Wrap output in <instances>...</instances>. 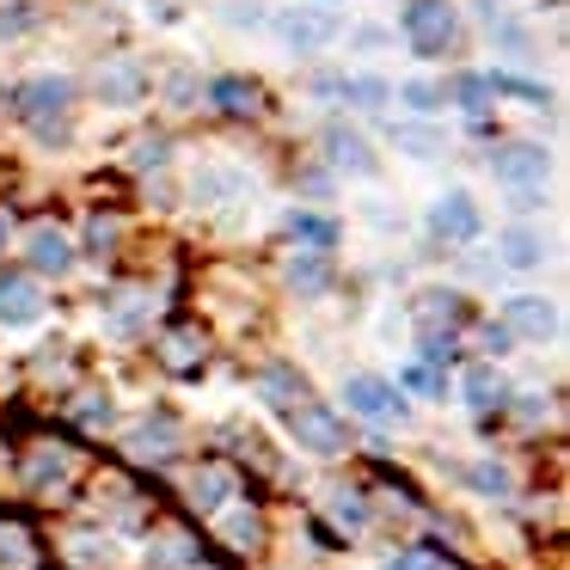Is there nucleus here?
<instances>
[{
  "mask_svg": "<svg viewBox=\"0 0 570 570\" xmlns=\"http://www.w3.org/2000/svg\"><path fill=\"white\" fill-rule=\"evenodd\" d=\"M417 362H430V368H448V362H454V332H423Z\"/></svg>",
  "mask_w": 570,
  "mask_h": 570,
  "instance_id": "nucleus-31",
  "label": "nucleus"
},
{
  "mask_svg": "<svg viewBox=\"0 0 570 570\" xmlns=\"http://www.w3.org/2000/svg\"><path fill=\"white\" fill-rule=\"evenodd\" d=\"M460 399H466L472 417H491V411H503V405H509V381L491 368V362H472L466 381H460Z\"/></svg>",
  "mask_w": 570,
  "mask_h": 570,
  "instance_id": "nucleus-11",
  "label": "nucleus"
},
{
  "mask_svg": "<svg viewBox=\"0 0 570 570\" xmlns=\"http://www.w3.org/2000/svg\"><path fill=\"white\" fill-rule=\"evenodd\" d=\"M325 283H332V264H325V258H313V252H307V258H295V264H288V288H301V295H320Z\"/></svg>",
  "mask_w": 570,
  "mask_h": 570,
  "instance_id": "nucleus-23",
  "label": "nucleus"
},
{
  "mask_svg": "<svg viewBox=\"0 0 570 570\" xmlns=\"http://www.w3.org/2000/svg\"><path fill=\"white\" fill-rule=\"evenodd\" d=\"M75 417L87 423V430H105V423H111V399H80Z\"/></svg>",
  "mask_w": 570,
  "mask_h": 570,
  "instance_id": "nucleus-36",
  "label": "nucleus"
},
{
  "mask_svg": "<svg viewBox=\"0 0 570 570\" xmlns=\"http://www.w3.org/2000/svg\"><path fill=\"white\" fill-rule=\"evenodd\" d=\"M540 190H509V209H515V215H528V209H540Z\"/></svg>",
  "mask_w": 570,
  "mask_h": 570,
  "instance_id": "nucleus-42",
  "label": "nucleus"
},
{
  "mask_svg": "<svg viewBox=\"0 0 570 570\" xmlns=\"http://www.w3.org/2000/svg\"><path fill=\"white\" fill-rule=\"evenodd\" d=\"M454 99L466 105V117H484V111H491V87H484V75H460L454 80Z\"/></svg>",
  "mask_w": 570,
  "mask_h": 570,
  "instance_id": "nucleus-27",
  "label": "nucleus"
},
{
  "mask_svg": "<svg viewBox=\"0 0 570 570\" xmlns=\"http://www.w3.org/2000/svg\"><path fill=\"white\" fill-rule=\"evenodd\" d=\"M503 325L509 337H528V344H546V337H558V307L546 295H509L503 301Z\"/></svg>",
  "mask_w": 570,
  "mask_h": 570,
  "instance_id": "nucleus-8",
  "label": "nucleus"
},
{
  "mask_svg": "<svg viewBox=\"0 0 570 570\" xmlns=\"http://www.w3.org/2000/svg\"><path fill=\"white\" fill-rule=\"evenodd\" d=\"M288 239H301V246L313 252V258H325V252L337 246V222L332 215H313V209H288Z\"/></svg>",
  "mask_w": 570,
  "mask_h": 570,
  "instance_id": "nucleus-15",
  "label": "nucleus"
},
{
  "mask_svg": "<svg viewBox=\"0 0 570 570\" xmlns=\"http://www.w3.org/2000/svg\"><path fill=\"white\" fill-rule=\"evenodd\" d=\"M399 386H411V393H423V399H442V393H448V374L430 368V362H405Z\"/></svg>",
  "mask_w": 570,
  "mask_h": 570,
  "instance_id": "nucleus-25",
  "label": "nucleus"
},
{
  "mask_svg": "<svg viewBox=\"0 0 570 570\" xmlns=\"http://www.w3.org/2000/svg\"><path fill=\"white\" fill-rule=\"evenodd\" d=\"M13 105H19V117H26L31 129H43L50 117L62 124L68 105H75V80H68V75H31L26 87H19V99H13Z\"/></svg>",
  "mask_w": 570,
  "mask_h": 570,
  "instance_id": "nucleus-5",
  "label": "nucleus"
},
{
  "mask_svg": "<svg viewBox=\"0 0 570 570\" xmlns=\"http://www.w3.org/2000/svg\"><path fill=\"white\" fill-rule=\"evenodd\" d=\"M546 173H552V154L540 141H503V148H491V178L503 190H540Z\"/></svg>",
  "mask_w": 570,
  "mask_h": 570,
  "instance_id": "nucleus-3",
  "label": "nucleus"
},
{
  "mask_svg": "<svg viewBox=\"0 0 570 570\" xmlns=\"http://www.w3.org/2000/svg\"><path fill=\"white\" fill-rule=\"evenodd\" d=\"M111 239H117V222H111V215H105V222L92 215V227H87V246H92V252H111Z\"/></svg>",
  "mask_w": 570,
  "mask_h": 570,
  "instance_id": "nucleus-37",
  "label": "nucleus"
},
{
  "mask_svg": "<svg viewBox=\"0 0 570 570\" xmlns=\"http://www.w3.org/2000/svg\"><path fill=\"white\" fill-rule=\"evenodd\" d=\"M283 423H288V435H295L307 454H344V442H350L344 423H337L325 405H307V399H301L295 411H283Z\"/></svg>",
  "mask_w": 570,
  "mask_h": 570,
  "instance_id": "nucleus-6",
  "label": "nucleus"
},
{
  "mask_svg": "<svg viewBox=\"0 0 570 570\" xmlns=\"http://www.w3.org/2000/svg\"><path fill=\"white\" fill-rule=\"evenodd\" d=\"M0 246H7V215H0Z\"/></svg>",
  "mask_w": 570,
  "mask_h": 570,
  "instance_id": "nucleus-45",
  "label": "nucleus"
},
{
  "mask_svg": "<svg viewBox=\"0 0 570 570\" xmlns=\"http://www.w3.org/2000/svg\"><path fill=\"white\" fill-rule=\"evenodd\" d=\"M197 356H203V337L197 332H178L173 344H166V362H173V368H190Z\"/></svg>",
  "mask_w": 570,
  "mask_h": 570,
  "instance_id": "nucleus-34",
  "label": "nucleus"
},
{
  "mask_svg": "<svg viewBox=\"0 0 570 570\" xmlns=\"http://www.w3.org/2000/svg\"><path fill=\"white\" fill-rule=\"evenodd\" d=\"M405 105H411L417 117H435L448 99H442V87H430V80H411V87H405Z\"/></svg>",
  "mask_w": 570,
  "mask_h": 570,
  "instance_id": "nucleus-32",
  "label": "nucleus"
},
{
  "mask_svg": "<svg viewBox=\"0 0 570 570\" xmlns=\"http://www.w3.org/2000/svg\"><path fill=\"white\" fill-rule=\"evenodd\" d=\"M484 87H491V92H509V99H521V105H546V99H552L546 87H533V80H515L509 68H491V75H484Z\"/></svg>",
  "mask_w": 570,
  "mask_h": 570,
  "instance_id": "nucleus-24",
  "label": "nucleus"
},
{
  "mask_svg": "<svg viewBox=\"0 0 570 570\" xmlns=\"http://www.w3.org/2000/svg\"><path fill=\"white\" fill-rule=\"evenodd\" d=\"M75 558H80V564H111L117 546L111 540H75Z\"/></svg>",
  "mask_w": 570,
  "mask_h": 570,
  "instance_id": "nucleus-35",
  "label": "nucleus"
},
{
  "mask_svg": "<svg viewBox=\"0 0 570 570\" xmlns=\"http://www.w3.org/2000/svg\"><path fill=\"white\" fill-rule=\"evenodd\" d=\"M479 337H484V350H491V356H503V350H509V344H515V337H509V332H503V325H484V332H479Z\"/></svg>",
  "mask_w": 570,
  "mask_h": 570,
  "instance_id": "nucleus-40",
  "label": "nucleus"
},
{
  "mask_svg": "<svg viewBox=\"0 0 570 570\" xmlns=\"http://www.w3.org/2000/svg\"><path fill=\"white\" fill-rule=\"evenodd\" d=\"M222 528H227V540H234V546H258V515H252V509H234Z\"/></svg>",
  "mask_w": 570,
  "mask_h": 570,
  "instance_id": "nucleus-33",
  "label": "nucleus"
},
{
  "mask_svg": "<svg viewBox=\"0 0 570 570\" xmlns=\"http://www.w3.org/2000/svg\"><path fill=\"white\" fill-rule=\"evenodd\" d=\"M43 320V288L31 276H0V325H38Z\"/></svg>",
  "mask_w": 570,
  "mask_h": 570,
  "instance_id": "nucleus-12",
  "label": "nucleus"
},
{
  "mask_svg": "<svg viewBox=\"0 0 570 570\" xmlns=\"http://www.w3.org/2000/svg\"><path fill=\"white\" fill-rule=\"evenodd\" d=\"M332 521H337V528H350V533H362V528H368V503H362L356 491H332Z\"/></svg>",
  "mask_w": 570,
  "mask_h": 570,
  "instance_id": "nucleus-26",
  "label": "nucleus"
},
{
  "mask_svg": "<svg viewBox=\"0 0 570 570\" xmlns=\"http://www.w3.org/2000/svg\"><path fill=\"white\" fill-rule=\"evenodd\" d=\"M26 252H31V271H50V276H68V271H75V246H68L62 227H31Z\"/></svg>",
  "mask_w": 570,
  "mask_h": 570,
  "instance_id": "nucleus-13",
  "label": "nucleus"
},
{
  "mask_svg": "<svg viewBox=\"0 0 570 570\" xmlns=\"http://www.w3.org/2000/svg\"><path fill=\"white\" fill-rule=\"evenodd\" d=\"M166 136H141L136 148H129V166H136V173H154V166H166Z\"/></svg>",
  "mask_w": 570,
  "mask_h": 570,
  "instance_id": "nucleus-30",
  "label": "nucleus"
},
{
  "mask_svg": "<svg viewBox=\"0 0 570 570\" xmlns=\"http://www.w3.org/2000/svg\"><path fill=\"white\" fill-rule=\"evenodd\" d=\"M393 148L411 154V160H442L448 154V136L435 124H393Z\"/></svg>",
  "mask_w": 570,
  "mask_h": 570,
  "instance_id": "nucleus-17",
  "label": "nucleus"
},
{
  "mask_svg": "<svg viewBox=\"0 0 570 570\" xmlns=\"http://www.w3.org/2000/svg\"><path fill=\"white\" fill-rule=\"evenodd\" d=\"M68 479V454L62 448H43L38 460H31V484H62Z\"/></svg>",
  "mask_w": 570,
  "mask_h": 570,
  "instance_id": "nucleus-29",
  "label": "nucleus"
},
{
  "mask_svg": "<svg viewBox=\"0 0 570 570\" xmlns=\"http://www.w3.org/2000/svg\"><path fill=\"white\" fill-rule=\"evenodd\" d=\"M227 491H234V472H222V466H203L197 479H190V503H197L203 515H215V509L227 503Z\"/></svg>",
  "mask_w": 570,
  "mask_h": 570,
  "instance_id": "nucleus-20",
  "label": "nucleus"
},
{
  "mask_svg": "<svg viewBox=\"0 0 570 570\" xmlns=\"http://www.w3.org/2000/svg\"><path fill=\"white\" fill-rule=\"evenodd\" d=\"M386 570H442V564H435V552H399Z\"/></svg>",
  "mask_w": 570,
  "mask_h": 570,
  "instance_id": "nucleus-39",
  "label": "nucleus"
},
{
  "mask_svg": "<svg viewBox=\"0 0 570 570\" xmlns=\"http://www.w3.org/2000/svg\"><path fill=\"white\" fill-rule=\"evenodd\" d=\"M356 43H362V50H381V43H386V31H381V26H368V31H356Z\"/></svg>",
  "mask_w": 570,
  "mask_h": 570,
  "instance_id": "nucleus-43",
  "label": "nucleus"
},
{
  "mask_svg": "<svg viewBox=\"0 0 570 570\" xmlns=\"http://www.w3.org/2000/svg\"><path fill=\"white\" fill-rule=\"evenodd\" d=\"M271 31L288 56H313V50H332L344 26H337V13H320V7H288V13L271 19Z\"/></svg>",
  "mask_w": 570,
  "mask_h": 570,
  "instance_id": "nucleus-2",
  "label": "nucleus"
},
{
  "mask_svg": "<svg viewBox=\"0 0 570 570\" xmlns=\"http://www.w3.org/2000/svg\"><path fill=\"white\" fill-rule=\"evenodd\" d=\"M258 399H264L271 411H295L301 399H307V386H301V374H288V368H271V374L258 381Z\"/></svg>",
  "mask_w": 570,
  "mask_h": 570,
  "instance_id": "nucleus-19",
  "label": "nucleus"
},
{
  "mask_svg": "<svg viewBox=\"0 0 570 570\" xmlns=\"http://www.w3.org/2000/svg\"><path fill=\"white\" fill-rule=\"evenodd\" d=\"M141 92H148V80H141L129 62H111V68H99V99H105V105H136Z\"/></svg>",
  "mask_w": 570,
  "mask_h": 570,
  "instance_id": "nucleus-18",
  "label": "nucleus"
},
{
  "mask_svg": "<svg viewBox=\"0 0 570 570\" xmlns=\"http://www.w3.org/2000/svg\"><path fill=\"white\" fill-rule=\"evenodd\" d=\"M417 320H423V325H435V320L454 325V320H460V295H448V288H442V295H423V301H417Z\"/></svg>",
  "mask_w": 570,
  "mask_h": 570,
  "instance_id": "nucleus-28",
  "label": "nucleus"
},
{
  "mask_svg": "<svg viewBox=\"0 0 570 570\" xmlns=\"http://www.w3.org/2000/svg\"><path fill=\"white\" fill-rule=\"evenodd\" d=\"M430 227H435V239H442V246H472V239H479V227H484L472 190H448V197H435Z\"/></svg>",
  "mask_w": 570,
  "mask_h": 570,
  "instance_id": "nucleus-7",
  "label": "nucleus"
},
{
  "mask_svg": "<svg viewBox=\"0 0 570 570\" xmlns=\"http://www.w3.org/2000/svg\"><path fill=\"white\" fill-rule=\"evenodd\" d=\"M454 38H460L454 0H411V7H405V43H411V56L435 62V56L454 50Z\"/></svg>",
  "mask_w": 570,
  "mask_h": 570,
  "instance_id": "nucleus-1",
  "label": "nucleus"
},
{
  "mask_svg": "<svg viewBox=\"0 0 570 570\" xmlns=\"http://www.w3.org/2000/svg\"><path fill=\"white\" fill-rule=\"evenodd\" d=\"M222 19L227 26H264V7L258 0H246V7H222Z\"/></svg>",
  "mask_w": 570,
  "mask_h": 570,
  "instance_id": "nucleus-38",
  "label": "nucleus"
},
{
  "mask_svg": "<svg viewBox=\"0 0 570 570\" xmlns=\"http://www.w3.org/2000/svg\"><path fill=\"white\" fill-rule=\"evenodd\" d=\"M209 99H215V111H222V117H258L264 111L258 80H246V75H222L209 87Z\"/></svg>",
  "mask_w": 570,
  "mask_h": 570,
  "instance_id": "nucleus-14",
  "label": "nucleus"
},
{
  "mask_svg": "<svg viewBox=\"0 0 570 570\" xmlns=\"http://www.w3.org/2000/svg\"><path fill=\"white\" fill-rule=\"evenodd\" d=\"M166 92H173V105H197V99H190V92H197V87H190V75H173V80H166Z\"/></svg>",
  "mask_w": 570,
  "mask_h": 570,
  "instance_id": "nucleus-41",
  "label": "nucleus"
},
{
  "mask_svg": "<svg viewBox=\"0 0 570 570\" xmlns=\"http://www.w3.org/2000/svg\"><path fill=\"white\" fill-rule=\"evenodd\" d=\"M546 252H552V246H546L540 227H509V234H503V252H497V258H503L509 271H540Z\"/></svg>",
  "mask_w": 570,
  "mask_h": 570,
  "instance_id": "nucleus-16",
  "label": "nucleus"
},
{
  "mask_svg": "<svg viewBox=\"0 0 570 570\" xmlns=\"http://www.w3.org/2000/svg\"><path fill=\"white\" fill-rule=\"evenodd\" d=\"M344 405L356 411V417H368V423H405L411 417L405 393H399L393 381H381V374H350V381H344Z\"/></svg>",
  "mask_w": 570,
  "mask_h": 570,
  "instance_id": "nucleus-4",
  "label": "nucleus"
},
{
  "mask_svg": "<svg viewBox=\"0 0 570 570\" xmlns=\"http://www.w3.org/2000/svg\"><path fill=\"white\" fill-rule=\"evenodd\" d=\"M325 160H332L337 173H350V178H374V173H381V160L368 154V141H362L356 129H344V124L325 129Z\"/></svg>",
  "mask_w": 570,
  "mask_h": 570,
  "instance_id": "nucleus-10",
  "label": "nucleus"
},
{
  "mask_svg": "<svg viewBox=\"0 0 570 570\" xmlns=\"http://www.w3.org/2000/svg\"><path fill=\"white\" fill-rule=\"evenodd\" d=\"M313 92L320 99H344V105H362V111H381L386 99H393V87L374 75H320L313 80Z\"/></svg>",
  "mask_w": 570,
  "mask_h": 570,
  "instance_id": "nucleus-9",
  "label": "nucleus"
},
{
  "mask_svg": "<svg viewBox=\"0 0 570 570\" xmlns=\"http://www.w3.org/2000/svg\"><path fill=\"white\" fill-rule=\"evenodd\" d=\"M173 448H178V423L173 417H154V423L136 430V454L141 460H173Z\"/></svg>",
  "mask_w": 570,
  "mask_h": 570,
  "instance_id": "nucleus-21",
  "label": "nucleus"
},
{
  "mask_svg": "<svg viewBox=\"0 0 570 570\" xmlns=\"http://www.w3.org/2000/svg\"><path fill=\"white\" fill-rule=\"evenodd\" d=\"M466 484H472L479 497H509V491H515V479H509L503 460H472V466H466Z\"/></svg>",
  "mask_w": 570,
  "mask_h": 570,
  "instance_id": "nucleus-22",
  "label": "nucleus"
},
{
  "mask_svg": "<svg viewBox=\"0 0 570 570\" xmlns=\"http://www.w3.org/2000/svg\"><path fill=\"white\" fill-rule=\"evenodd\" d=\"M295 7H320V13H332L337 0H295Z\"/></svg>",
  "mask_w": 570,
  "mask_h": 570,
  "instance_id": "nucleus-44",
  "label": "nucleus"
}]
</instances>
